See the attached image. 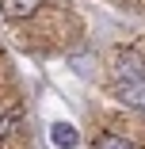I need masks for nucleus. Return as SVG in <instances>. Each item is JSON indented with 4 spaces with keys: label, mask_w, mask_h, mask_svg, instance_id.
<instances>
[{
    "label": "nucleus",
    "mask_w": 145,
    "mask_h": 149,
    "mask_svg": "<svg viewBox=\"0 0 145 149\" xmlns=\"http://www.w3.org/2000/svg\"><path fill=\"white\" fill-rule=\"evenodd\" d=\"M137 80H145V61H141L137 54H122L119 61H114L111 88H130V84H137Z\"/></svg>",
    "instance_id": "1"
},
{
    "label": "nucleus",
    "mask_w": 145,
    "mask_h": 149,
    "mask_svg": "<svg viewBox=\"0 0 145 149\" xmlns=\"http://www.w3.org/2000/svg\"><path fill=\"white\" fill-rule=\"evenodd\" d=\"M50 141H53L57 149H76V145H80V134H76L73 123H53V126H50Z\"/></svg>",
    "instance_id": "2"
},
{
    "label": "nucleus",
    "mask_w": 145,
    "mask_h": 149,
    "mask_svg": "<svg viewBox=\"0 0 145 149\" xmlns=\"http://www.w3.org/2000/svg\"><path fill=\"white\" fill-rule=\"evenodd\" d=\"M38 8H42V0H0L4 19H27V15H35Z\"/></svg>",
    "instance_id": "3"
},
{
    "label": "nucleus",
    "mask_w": 145,
    "mask_h": 149,
    "mask_svg": "<svg viewBox=\"0 0 145 149\" xmlns=\"http://www.w3.org/2000/svg\"><path fill=\"white\" fill-rule=\"evenodd\" d=\"M114 96L122 103H130V107H137V111H145V80H137L130 88H114Z\"/></svg>",
    "instance_id": "4"
},
{
    "label": "nucleus",
    "mask_w": 145,
    "mask_h": 149,
    "mask_svg": "<svg viewBox=\"0 0 145 149\" xmlns=\"http://www.w3.org/2000/svg\"><path fill=\"white\" fill-rule=\"evenodd\" d=\"M96 149H137V145H134V141H126L122 134H111V130H107V134H99V138H96Z\"/></svg>",
    "instance_id": "5"
}]
</instances>
